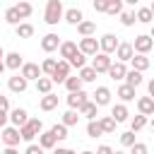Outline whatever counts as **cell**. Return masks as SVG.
I'll use <instances>...</instances> for the list:
<instances>
[{
    "mask_svg": "<svg viewBox=\"0 0 154 154\" xmlns=\"http://www.w3.org/2000/svg\"><path fill=\"white\" fill-rule=\"evenodd\" d=\"M144 125H147V118L137 113V116H135V118L130 120V132H137V130H142Z\"/></svg>",
    "mask_w": 154,
    "mask_h": 154,
    "instance_id": "cell-40",
    "label": "cell"
},
{
    "mask_svg": "<svg viewBox=\"0 0 154 154\" xmlns=\"http://www.w3.org/2000/svg\"><path fill=\"white\" fill-rule=\"evenodd\" d=\"M152 46H154V41L149 38V34H140V36H135V41H132V51H135L137 55H147V53L152 51Z\"/></svg>",
    "mask_w": 154,
    "mask_h": 154,
    "instance_id": "cell-4",
    "label": "cell"
},
{
    "mask_svg": "<svg viewBox=\"0 0 154 154\" xmlns=\"http://www.w3.org/2000/svg\"><path fill=\"white\" fill-rule=\"evenodd\" d=\"M70 77V63L67 60H58V65H55V72L51 75V82L55 84H65V79Z\"/></svg>",
    "mask_w": 154,
    "mask_h": 154,
    "instance_id": "cell-5",
    "label": "cell"
},
{
    "mask_svg": "<svg viewBox=\"0 0 154 154\" xmlns=\"http://www.w3.org/2000/svg\"><path fill=\"white\" fill-rule=\"evenodd\" d=\"M5 67L7 70H22V65H24V60H22V55L17 53V51H12V53H5Z\"/></svg>",
    "mask_w": 154,
    "mask_h": 154,
    "instance_id": "cell-15",
    "label": "cell"
},
{
    "mask_svg": "<svg viewBox=\"0 0 154 154\" xmlns=\"http://www.w3.org/2000/svg\"><path fill=\"white\" fill-rule=\"evenodd\" d=\"M152 51H154V46H152Z\"/></svg>",
    "mask_w": 154,
    "mask_h": 154,
    "instance_id": "cell-62",
    "label": "cell"
},
{
    "mask_svg": "<svg viewBox=\"0 0 154 154\" xmlns=\"http://www.w3.org/2000/svg\"><path fill=\"white\" fill-rule=\"evenodd\" d=\"M130 63H132V70H135V72H144V70L149 67V58H147V55H137V53H135Z\"/></svg>",
    "mask_w": 154,
    "mask_h": 154,
    "instance_id": "cell-26",
    "label": "cell"
},
{
    "mask_svg": "<svg viewBox=\"0 0 154 154\" xmlns=\"http://www.w3.org/2000/svg\"><path fill=\"white\" fill-rule=\"evenodd\" d=\"M147 89H149V99L154 101V79H149V84H147Z\"/></svg>",
    "mask_w": 154,
    "mask_h": 154,
    "instance_id": "cell-53",
    "label": "cell"
},
{
    "mask_svg": "<svg viewBox=\"0 0 154 154\" xmlns=\"http://www.w3.org/2000/svg\"><path fill=\"white\" fill-rule=\"evenodd\" d=\"M91 96H94V103H96L99 108H101V106H108V103H111V89H108V87H96Z\"/></svg>",
    "mask_w": 154,
    "mask_h": 154,
    "instance_id": "cell-12",
    "label": "cell"
},
{
    "mask_svg": "<svg viewBox=\"0 0 154 154\" xmlns=\"http://www.w3.org/2000/svg\"><path fill=\"white\" fill-rule=\"evenodd\" d=\"M120 46V41H118V36L116 34H103L101 38H99V53H106V55H111V53H116V48Z\"/></svg>",
    "mask_w": 154,
    "mask_h": 154,
    "instance_id": "cell-3",
    "label": "cell"
},
{
    "mask_svg": "<svg viewBox=\"0 0 154 154\" xmlns=\"http://www.w3.org/2000/svg\"><path fill=\"white\" fill-rule=\"evenodd\" d=\"M55 65H58V60H55V58H46V60L41 63V72L51 77V75L55 72Z\"/></svg>",
    "mask_w": 154,
    "mask_h": 154,
    "instance_id": "cell-39",
    "label": "cell"
},
{
    "mask_svg": "<svg viewBox=\"0 0 154 154\" xmlns=\"http://www.w3.org/2000/svg\"><path fill=\"white\" fill-rule=\"evenodd\" d=\"M26 120H29V113H26V108H12L10 111V123H12V128H22V125H26Z\"/></svg>",
    "mask_w": 154,
    "mask_h": 154,
    "instance_id": "cell-11",
    "label": "cell"
},
{
    "mask_svg": "<svg viewBox=\"0 0 154 154\" xmlns=\"http://www.w3.org/2000/svg\"><path fill=\"white\" fill-rule=\"evenodd\" d=\"M0 111H2V113H7V111H10V99H7V96H2V94H0Z\"/></svg>",
    "mask_w": 154,
    "mask_h": 154,
    "instance_id": "cell-48",
    "label": "cell"
},
{
    "mask_svg": "<svg viewBox=\"0 0 154 154\" xmlns=\"http://www.w3.org/2000/svg\"><path fill=\"white\" fill-rule=\"evenodd\" d=\"M137 111H140V116H154V101L149 99V96H140L137 99Z\"/></svg>",
    "mask_w": 154,
    "mask_h": 154,
    "instance_id": "cell-19",
    "label": "cell"
},
{
    "mask_svg": "<svg viewBox=\"0 0 154 154\" xmlns=\"http://www.w3.org/2000/svg\"><path fill=\"white\" fill-rule=\"evenodd\" d=\"M2 154H19V152H17L14 147H5V149H2Z\"/></svg>",
    "mask_w": 154,
    "mask_h": 154,
    "instance_id": "cell-54",
    "label": "cell"
},
{
    "mask_svg": "<svg viewBox=\"0 0 154 154\" xmlns=\"http://www.w3.org/2000/svg\"><path fill=\"white\" fill-rule=\"evenodd\" d=\"M26 79L22 77V75H14V77H10L7 79V87H10V91H14V94H22V91H26Z\"/></svg>",
    "mask_w": 154,
    "mask_h": 154,
    "instance_id": "cell-18",
    "label": "cell"
},
{
    "mask_svg": "<svg viewBox=\"0 0 154 154\" xmlns=\"http://www.w3.org/2000/svg\"><path fill=\"white\" fill-rule=\"evenodd\" d=\"M111 63H113V60H111V55H106V53H96L89 67H91V70H94V72L99 75V72H108V67H111Z\"/></svg>",
    "mask_w": 154,
    "mask_h": 154,
    "instance_id": "cell-7",
    "label": "cell"
},
{
    "mask_svg": "<svg viewBox=\"0 0 154 154\" xmlns=\"http://www.w3.org/2000/svg\"><path fill=\"white\" fill-rule=\"evenodd\" d=\"M51 135L55 137V142H60V140H65V137H67V128H65L63 123H55V125L51 128Z\"/></svg>",
    "mask_w": 154,
    "mask_h": 154,
    "instance_id": "cell-38",
    "label": "cell"
},
{
    "mask_svg": "<svg viewBox=\"0 0 154 154\" xmlns=\"http://www.w3.org/2000/svg\"><path fill=\"white\" fill-rule=\"evenodd\" d=\"M0 60H5V51H2V46H0Z\"/></svg>",
    "mask_w": 154,
    "mask_h": 154,
    "instance_id": "cell-56",
    "label": "cell"
},
{
    "mask_svg": "<svg viewBox=\"0 0 154 154\" xmlns=\"http://www.w3.org/2000/svg\"><path fill=\"white\" fill-rule=\"evenodd\" d=\"M87 101H89V94H87V91H75V94H67V106H70V111H79Z\"/></svg>",
    "mask_w": 154,
    "mask_h": 154,
    "instance_id": "cell-9",
    "label": "cell"
},
{
    "mask_svg": "<svg viewBox=\"0 0 154 154\" xmlns=\"http://www.w3.org/2000/svg\"><path fill=\"white\" fill-rule=\"evenodd\" d=\"M14 10H17V14H19V19H26V17H29V14L34 12V7H31V2H24V0H22V2H17V5H14Z\"/></svg>",
    "mask_w": 154,
    "mask_h": 154,
    "instance_id": "cell-32",
    "label": "cell"
},
{
    "mask_svg": "<svg viewBox=\"0 0 154 154\" xmlns=\"http://www.w3.org/2000/svg\"><path fill=\"white\" fill-rule=\"evenodd\" d=\"M77 113H79V116H84L87 120H96V116H99V106H96L94 101H87Z\"/></svg>",
    "mask_w": 154,
    "mask_h": 154,
    "instance_id": "cell-22",
    "label": "cell"
},
{
    "mask_svg": "<svg viewBox=\"0 0 154 154\" xmlns=\"http://www.w3.org/2000/svg\"><path fill=\"white\" fill-rule=\"evenodd\" d=\"M149 10H152V14H154V2H152V5H149Z\"/></svg>",
    "mask_w": 154,
    "mask_h": 154,
    "instance_id": "cell-59",
    "label": "cell"
},
{
    "mask_svg": "<svg viewBox=\"0 0 154 154\" xmlns=\"http://www.w3.org/2000/svg\"><path fill=\"white\" fill-rule=\"evenodd\" d=\"M125 75H128V67H125V63H111V67H108V77L111 79H125Z\"/></svg>",
    "mask_w": 154,
    "mask_h": 154,
    "instance_id": "cell-17",
    "label": "cell"
},
{
    "mask_svg": "<svg viewBox=\"0 0 154 154\" xmlns=\"http://www.w3.org/2000/svg\"><path fill=\"white\" fill-rule=\"evenodd\" d=\"M125 84H128V87H132V89H137V87L142 84V72L128 70V75H125Z\"/></svg>",
    "mask_w": 154,
    "mask_h": 154,
    "instance_id": "cell-29",
    "label": "cell"
},
{
    "mask_svg": "<svg viewBox=\"0 0 154 154\" xmlns=\"http://www.w3.org/2000/svg\"><path fill=\"white\" fill-rule=\"evenodd\" d=\"M116 96L125 103V101H135V89L132 87H128V84H120L118 87V91H116Z\"/></svg>",
    "mask_w": 154,
    "mask_h": 154,
    "instance_id": "cell-27",
    "label": "cell"
},
{
    "mask_svg": "<svg viewBox=\"0 0 154 154\" xmlns=\"http://www.w3.org/2000/svg\"><path fill=\"white\" fill-rule=\"evenodd\" d=\"M5 70H7V67H5V63H2V60H0V75H2V72H5Z\"/></svg>",
    "mask_w": 154,
    "mask_h": 154,
    "instance_id": "cell-55",
    "label": "cell"
},
{
    "mask_svg": "<svg viewBox=\"0 0 154 154\" xmlns=\"http://www.w3.org/2000/svg\"><path fill=\"white\" fill-rule=\"evenodd\" d=\"M58 51H60V58H63V60H70L79 48H77L75 41H60V48H58Z\"/></svg>",
    "mask_w": 154,
    "mask_h": 154,
    "instance_id": "cell-20",
    "label": "cell"
},
{
    "mask_svg": "<svg viewBox=\"0 0 154 154\" xmlns=\"http://www.w3.org/2000/svg\"><path fill=\"white\" fill-rule=\"evenodd\" d=\"M17 31V38H31L34 36V26L29 22H19V26H14Z\"/></svg>",
    "mask_w": 154,
    "mask_h": 154,
    "instance_id": "cell-28",
    "label": "cell"
},
{
    "mask_svg": "<svg viewBox=\"0 0 154 154\" xmlns=\"http://www.w3.org/2000/svg\"><path fill=\"white\" fill-rule=\"evenodd\" d=\"M149 125H152V130H154V118H152V123H149Z\"/></svg>",
    "mask_w": 154,
    "mask_h": 154,
    "instance_id": "cell-60",
    "label": "cell"
},
{
    "mask_svg": "<svg viewBox=\"0 0 154 154\" xmlns=\"http://www.w3.org/2000/svg\"><path fill=\"white\" fill-rule=\"evenodd\" d=\"M24 154H43V149H41L38 144H34V142H31V144L26 147V152H24Z\"/></svg>",
    "mask_w": 154,
    "mask_h": 154,
    "instance_id": "cell-49",
    "label": "cell"
},
{
    "mask_svg": "<svg viewBox=\"0 0 154 154\" xmlns=\"http://www.w3.org/2000/svg\"><path fill=\"white\" fill-rule=\"evenodd\" d=\"M67 63H70V67H77V70H82V67H87V55H82V53L77 51V53H75V55H72Z\"/></svg>",
    "mask_w": 154,
    "mask_h": 154,
    "instance_id": "cell-36",
    "label": "cell"
},
{
    "mask_svg": "<svg viewBox=\"0 0 154 154\" xmlns=\"http://www.w3.org/2000/svg\"><path fill=\"white\" fill-rule=\"evenodd\" d=\"M135 142H137V140H135V132H130V130H128V132H120V144H123V147H132Z\"/></svg>",
    "mask_w": 154,
    "mask_h": 154,
    "instance_id": "cell-44",
    "label": "cell"
},
{
    "mask_svg": "<svg viewBox=\"0 0 154 154\" xmlns=\"http://www.w3.org/2000/svg\"><path fill=\"white\" fill-rule=\"evenodd\" d=\"M41 48H43V53H53V51H58V48H60V38H58V34H46V36L41 38Z\"/></svg>",
    "mask_w": 154,
    "mask_h": 154,
    "instance_id": "cell-14",
    "label": "cell"
},
{
    "mask_svg": "<svg viewBox=\"0 0 154 154\" xmlns=\"http://www.w3.org/2000/svg\"><path fill=\"white\" fill-rule=\"evenodd\" d=\"M120 12H123V0H108V7H106V14H111V17H120Z\"/></svg>",
    "mask_w": 154,
    "mask_h": 154,
    "instance_id": "cell-34",
    "label": "cell"
},
{
    "mask_svg": "<svg viewBox=\"0 0 154 154\" xmlns=\"http://www.w3.org/2000/svg\"><path fill=\"white\" fill-rule=\"evenodd\" d=\"M106 7H108V0H94V10L96 12H106Z\"/></svg>",
    "mask_w": 154,
    "mask_h": 154,
    "instance_id": "cell-47",
    "label": "cell"
},
{
    "mask_svg": "<svg viewBox=\"0 0 154 154\" xmlns=\"http://www.w3.org/2000/svg\"><path fill=\"white\" fill-rule=\"evenodd\" d=\"M51 89H53V82H51V77H38L36 79V91L38 94H51Z\"/></svg>",
    "mask_w": 154,
    "mask_h": 154,
    "instance_id": "cell-30",
    "label": "cell"
},
{
    "mask_svg": "<svg viewBox=\"0 0 154 154\" xmlns=\"http://www.w3.org/2000/svg\"><path fill=\"white\" fill-rule=\"evenodd\" d=\"M132 55H135V51H132V43H128V41H120V46L116 48V58H118V63H130V60H132Z\"/></svg>",
    "mask_w": 154,
    "mask_h": 154,
    "instance_id": "cell-10",
    "label": "cell"
},
{
    "mask_svg": "<svg viewBox=\"0 0 154 154\" xmlns=\"http://www.w3.org/2000/svg\"><path fill=\"white\" fill-rule=\"evenodd\" d=\"M63 19L67 22V24H82L84 22V14H82V10L79 7H70V10H65V14H63Z\"/></svg>",
    "mask_w": 154,
    "mask_h": 154,
    "instance_id": "cell-16",
    "label": "cell"
},
{
    "mask_svg": "<svg viewBox=\"0 0 154 154\" xmlns=\"http://www.w3.org/2000/svg\"><path fill=\"white\" fill-rule=\"evenodd\" d=\"M7 120H10V113H2V111H0V130L7 128Z\"/></svg>",
    "mask_w": 154,
    "mask_h": 154,
    "instance_id": "cell-51",
    "label": "cell"
},
{
    "mask_svg": "<svg viewBox=\"0 0 154 154\" xmlns=\"http://www.w3.org/2000/svg\"><path fill=\"white\" fill-rule=\"evenodd\" d=\"M5 22H7V24L19 26V14H17V10H14V7H7V10H5Z\"/></svg>",
    "mask_w": 154,
    "mask_h": 154,
    "instance_id": "cell-42",
    "label": "cell"
},
{
    "mask_svg": "<svg viewBox=\"0 0 154 154\" xmlns=\"http://www.w3.org/2000/svg\"><path fill=\"white\" fill-rule=\"evenodd\" d=\"M94 31H96V24L94 22H82V24H77V34L82 36V38H89V36H94Z\"/></svg>",
    "mask_w": 154,
    "mask_h": 154,
    "instance_id": "cell-25",
    "label": "cell"
},
{
    "mask_svg": "<svg viewBox=\"0 0 154 154\" xmlns=\"http://www.w3.org/2000/svg\"><path fill=\"white\" fill-rule=\"evenodd\" d=\"M65 89H67L70 94H75V91H82V79H79V77H72V75H70V77L65 79Z\"/></svg>",
    "mask_w": 154,
    "mask_h": 154,
    "instance_id": "cell-33",
    "label": "cell"
},
{
    "mask_svg": "<svg viewBox=\"0 0 154 154\" xmlns=\"http://www.w3.org/2000/svg\"><path fill=\"white\" fill-rule=\"evenodd\" d=\"M77 77H79V79H82V84H84V82H94V79H96V72H94L91 67H82Z\"/></svg>",
    "mask_w": 154,
    "mask_h": 154,
    "instance_id": "cell-43",
    "label": "cell"
},
{
    "mask_svg": "<svg viewBox=\"0 0 154 154\" xmlns=\"http://www.w3.org/2000/svg\"><path fill=\"white\" fill-rule=\"evenodd\" d=\"M38 108H41V111H53V108H58V96H55L53 91H51V94H46V96H41Z\"/></svg>",
    "mask_w": 154,
    "mask_h": 154,
    "instance_id": "cell-23",
    "label": "cell"
},
{
    "mask_svg": "<svg viewBox=\"0 0 154 154\" xmlns=\"http://www.w3.org/2000/svg\"><path fill=\"white\" fill-rule=\"evenodd\" d=\"M53 154H77V152H72L67 147H58V149H53Z\"/></svg>",
    "mask_w": 154,
    "mask_h": 154,
    "instance_id": "cell-52",
    "label": "cell"
},
{
    "mask_svg": "<svg viewBox=\"0 0 154 154\" xmlns=\"http://www.w3.org/2000/svg\"><path fill=\"white\" fill-rule=\"evenodd\" d=\"M113 154H125V152H113Z\"/></svg>",
    "mask_w": 154,
    "mask_h": 154,
    "instance_id": "cell-61",
    "label": "cell"
},
{
    "mask_svg": "<svg viewBox=\"0 0 154 154\" xmlns=\"http://www.w3.org/2000/svg\"><path fill=\"white\" fill-rule=\"evenodd\" d=\"M87 135H89V137H94V140L103 135V130H101L99 120H89V123H87Z\"/></svg>",
    "mask_w": 154,
    "mask_h": 154,
    "instance_id": "cell-37",
    "label": "cell"
},
{
    "mask_svg": "<svg viewBox=\"0 0 154 154\" xmlns=\"http://www.w3.org/2000/svg\"><path fill=\"white\" fill-rule=\"evenodd\" d=\"M128 116H130V113H128V106H125V103H116V106L111 108V118L116 120V125H118V123H125Z\"/></svg>",
    "mask_w": 154,
    "mask_h": 154,
    "instance_id": "cell-21",
    "label": "cell"
},
{
    "mask_svg": "<svg viewBox=\"0 0 154 154\" xmlns=\"http://www.w3.org/2000/svg\"><path fill=\"white\" fill-rule=\"evenodd\" d=\"M137 19H135V12H120V24L123 26H132Z\"/></svg>",
    "mask_w": 154,
    "mask_h": 154,
    "instance_id": "cell-45",
    "label": "cell"
},
{
    "mask_svg": "<svg viewBox=\"0 0 154 154\" xmlns=\"http://www.w3.org/2000/svg\"><path fill=\"white\" fill-rule=\"evenodd\" d=\"M94 154H113V149H111L108 144H101V147H99V149H96Z\"/></svg>",
    "mask_w": 154,
    "mask_h": 154,
    "instance_id": "cell-50",
    "label": "cell"
},
{
    "mask_svg": "<svg viewBox=\"0 0 154 154\" xmlns=\"http://www.w3.org/2000/svg\"><path fill=\"white\" fill-rule=\"evenodd\" d=\"M38 147L46 152V149H55V137L51 135V130H46V132H41L38 135Z\"/></svg>",
    "mask_w": 154,
    "mask_h": 154,
    "instance_id": "cell-24",
    "label": "cell"
},
{
    "mask_svg": "<svg viewBox=\"0 0 154 154\" xmlns=\"http://www.w3.org/2000/svg\"><path fill=\"white\" fill-rule=\"evenodd\" d=\"M99 125H101L103 132H116V120H113L111 116H103V118L99 120Z\"/></svg>",
    "mask_w": 154,
    "mask_h": 154,
    "instance_id": "cell-41",
    "label": "cell"
},
{
    "mask_svg": "<svg viewBox=\"0 0 154 154\" xmlns=\"http://www.w3.org/2000/svg\"><path fill=\"white\" fill-rule=\"evenodd\" d=\"M63 14H65V10H63V2H60V0H48V2H46V12H43V22H46V24L55 26V24L63 19Z\"/></svg>",
    "mask_w": 154,
    "mask_h": 154,
    "instance_id": "cell-1",
    "label": "cell"
},
{
    "mask_svg": "<svg viewBox=\"0 0 154 154\" xmlns=\"http://www.w3.org/2000/svg\"><path fill=\"white\" fill-rule=\"evenodd\" d=\"M149 38H152V41H154V26H152V31H149Z\"/></svg>",
    "mask_w": 154,
    "mask_h": 154,
    "instance_id": "cell-57",
    "label": "cell"
},
{
    "mask_svg": "<svg viewBox=\"0 0 154 154\" xmlns=\"http://www.w3.org/2000/svg\"><path fill=\"white\" fill-rule=\"evenodd\" d=\"M82 154H94V152H89V149H84V152H82Z\"/></svg>",
    "mask_w": 154,
    "mask_h": 154,
    "instance_id": "cell-58",
    "label": "cell"
},
{
    "mask_svg": "<svg viewBox=\"0 0 154 154\" xmlns=\"http://www.w3.org/2000/svg\"><path fill=\"white\" fill-rule=\"evenodd\" d=\"M77 48H79L82 55H96V53H99V38H94V36H89V38H79Z\"/></svg>",
    "mask_w": 154,
    "mask_h": 154,
    "instance_id": "cell-6",
    "label": "cell"
},
{
    "mask_svg": "<svg viewBox=\"0 0 154 154\" xmlns=\"http://www.w3.org/2000/svg\"><path fill=\"white\" fill-rule=\"evenodd\" d=\"M0 137H2L5 147H17V144H19V140H22L17 128H2V135H0Z\"/></svg>",
    "mask_w": 154,
    "mask_h": 154,
    "instance_id": "cell-13",
    "label": "cell"
},
{
    "mask_svg": "<svg viewBox=\"0 0 154 154\" xmlns=\"http://www.w3.org/2000/svg\"><path fill=\"white\" fill-rule=\"evenodd\" d=\"M79 118H82V116H79L77 111H65V113H63V120H60V123H63L65 128H72V125H77V123H79Z\"/></svg>",
    "mask_w": 154,
    "mask_h": 154,
    "instance_id": "cell-31",
    "label": "cell"
},
{
    "mask_svg": "<svg viewBox=\"0 0 154 154\" xmlns=\"http://www.w3.org/2000/svg\"><path fill=\"white\" fill-rule=\"evenodd\" d=\"M19 75L26 79V82H36L38 77H43V72H41V65H36V63H24L22 65V70H19Z\"/></svg>",
    "mask_w": 154,
    "mask_h": 154,
    "instance_id": "cell-8",
    "label": "cell"
},
{
    "mask_svg": "<svg viewBox=\"0 0 154 154\" xmlns=\"http://www.w3.org/2000/svg\"><path fill=\"white\" fill-rule=\"evenodd\" d=\"M135 19H137V22H142V24H149V22L154 19V14H152V10H149V7H140V10H137V14H135Z\"/></svg>",
    "mask_w": 154,
    "mask_h": 154,
    "instance_id": "cell-35",
    "label": "cell"
},
{
    "mask_svg": "<svg viewBox=\"0 0 154 154\" xmlns=\"http://www.w3.org/2000/svg\"><path fill=\"white\" fill-rule=\"evenodd\" d=\"M130 154H149V147H147L144 142H135V144L130 147Z\"/></svg>",
    "mask_w": 154,
    "mask_h": 154,
    "instance_id": "cell-46",
    "label": "cell"
},
{
    "mask_svg": "<svg viewBox=\"0 0 154 154\" xmlns=\"http://www.w3.org/2000/svg\"><path fill=\"white\" fill-rule=\"evenodd\" d=\"M41 132H43V123H41L38 118H29L26 125L19 128V137H22L24 142H29V144H31V140H34L36 135H41Z\"/></svg>",
    "mask_w": 154,
    "mask_h": 154,
    "instance_id": "cell-2",
    "label": "cell"
}]
</instances>
